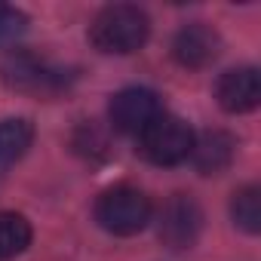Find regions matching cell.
Wrapping results in <instances>:
<instances>
[{
    "label": "cell",
    "mask_w": 261,
    "mask_h": 261,
    "mask_svg": "<svg viewBox=\"0 0 261 261\" xmlns=\"http://www.w3.org/2000/svg\"><path fill=\"white\" fill-rule=\"evenodd\" d=\"M148 34H151V19L145 10L133 4H111L89 25L92 46L111 56H129L142 49L148 43Z\"/></svg>",
    "instance_id": "cell-1"
},
{
    "label": "cell",
    "mask_w": 261,
    "mask_h": 261,
    "mask_svg": "<svg viewBox=\"0 0 261 261\" xmlns=\"http://www.w3.org/2000/svg\"><path fill=\"white\" fill-rule=\"evenodd\" d=\"M157 230L169 249H191L203 230V209L188 194H175L163 203Z\"/></svg>",
    "instance_id": "cell-6"
},
{
    "label": "cell",
    "mask_w": 261,
    "mask_h": 261,
    "mask_svg": "<svg viewBox=\"0 0 261 261\" xmlns=\"http://www.w3.org/2000/svg\"><path fill=\"white\" fill-rule=\"evenodd\" d=\"M31 246V224L19 212H0V261H10Z\"/></svg>",
    "instance_id": "cell-11"
},
{
    "label": "cell",
    "mask_w": 261,
    "mask_h": 261,
    "mask_svg": "<svg viewBox=\"0 0 261 261\" xmlns=\"http://www.w3.org/2000/svg\"><path fill=\"white\" fill-rule=\"evenodd\" d=\"M160 114H163L160 95L154 89H145V86L120 89L111 98V105H108L111 126L117 129V133H126V136H142Z\"/></svg>",
    "instance_id": "cell-5"
},
{
    "label": "cell",
    "mask_w": 261,
    "mask_h": 261,
    "mask_svg": "<svg viewBox=\"0 0 261 261\" xmlns=\"http://www.w3.org/2000/svg\"><path fill=\"white\" fill-rule=\"evenodd\" d=\"M237 157V139L224 129H206L203 136H194V148H191V157L197 172L203 175H218L224 172Z\"/></svg>",
    "instance_id": "cell-9"
},
{
    "label": "cell",
    "mask_w": 261,
    "mask_h": 261,
    "mask_svg": "<svg viewBox=\"0 0 261 261\" xmlns=\"http://www.w3.org/2000/svg\"><path fill=\"white\" fill-rule=\"evenodd\" d=\"M25 28H28V19H25V13H19L16 7L0 4V43L16 40L19 34H25Z\"/></svg>",
    "instance_id": "cell-13"
},
{
    "label": "cell",
    "mask_w": 261,
    "mask_h": 261,
    "mask_svg": "<svg viewBox=\"0 0 261 261\" xmlns=\"http://www.w3.org/2000/svg\"><path fill=\"white\" fill-rule=\"evenodd\" d=\"M230 215L237 227H243L246 233H258L261 230V188L255 185L240 188L230 200Z\"/></svg>",
    "instance_id": "cell-12"
},
{
    "label": "cell",
    "mask_w": 261,
    "mask_h": 261,
    "mask_svg": "<svg viewBox=\"0 0 261 261\" xmlns=\"http://www.w3.org/2000/svg\"><path fill=\"white\" fill-rule=\"evenodd\" d=\"M74 71L53 65L34 53H10L0 65V80L16 92H28V95H40V98H56L59 92H65L74 83Z\"/></svg>",
    "instance_id": "cell-2"
},
{
    "label": "cell",
    "mask_w": 261,
    "mask_h": 261,
    "mask_svg": "<svg viewBox=\"0 0 261 261\" xmlns=\"http://www.w3.org/2000/svg\"><path fill=\"white\" fill-rule=\"evenodd\" d=\"M154 206L145 191L133 185H114L95 203V221L114 237H133L151 224Z\"/></svg>",
    "instance_id": "cell-3"
},
{
    "label": "cell",
    "mask_w": 261,
    "mask_h": 261,
    "mask_svg": "<svg viewBox=\"0 0 261 261\" xmlns=\"http://www.w3.org/2000/svg\"><path fill=\"white\" fill-rule=\"evenodd\" d=\"M34 142V123L25 117L0 120V172L13 169Z\"/></svg>",
    "instance_id": "cell-10"
},
{
    "label": "cell",
    "mask_w": 261,
    "mask_h": 261,
    "mask_svg": "<svg viewBox=\"0 0 261 261\" xmlns=\"http://www.w3.org/2000/svg\"><path fill=\"white\" fill-rule=\"evenodd\" d=\"M194 148V129L172 114H160L145 133L139 136V151L154 166H178L191 157Z\"/></svg>",
    "instance_id": "cell-4"
},
{
    "label": "cell",
    "mask_w": 261,
    "mask_h": 261,
    "mask_svg": "<svg viewBox=\"0 0 261 261\" xmlns=\"http://www.w3.org/2000/svg\"><path fill=\"white\" fill-rule=\"evenodd\" d=\"M215 98L227 114H249L261 105V74L258 68L224 71L215 83Z\"/></svg>",
    "instance_id": "cell-8"
},
{
    "label": "cell",
    "mask_w": 261,
    "mask_h": 261,
    "mask_svg": "<svg viewBox=\"0 0 261 261\" xmlns=\"http://www.w3.org/2000/svg\"><path fill=\"white\" fill-rule=\"evenodd\" d=\"M218 53H221V37L206 22L185 25L172 40V56H175V62L181 68H194V71L206 68V65H212L218 59Z\"/></svg>",
    "instance_id": "cell-7"
}]
</instances>
